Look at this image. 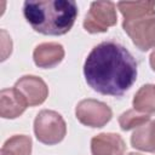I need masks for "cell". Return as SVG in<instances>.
<instances>
[{
  "instance_id": "obj_1",
  "label": "cell",
  "mask_w": 155,
  "mask_h": 155,
  "mask_svg": "<svg viewBox=\"0 0 155 155\" xmlns=\"http://www.w3.org/2000/svg\"><path fill=\"white\" fill-rule=\"evenodd\" d=\"M84 75L96 92L121 97L137 79V62L126 47L108 40L91 50L84 63Z\"/></svg>"
},
{
  "instance_id": "obj_2",
  "label": "cell",
  "mask_w": 155,
  "mask_h": 155,
  "mask_svg": "<svg viewBox=\"0 0 155 155\" xmlns=\"http://www.w3.org/2000/svg\"><path fill=\"white\" fill-rule=\"evenodd\" d=\"M23 15L30 27L44 35H64L74 25L78 5L73 0L24 1Z\"/></svg>"
},
{
  "instance_id": "obj_3",
  "label": "cell",
  "mask_w": 155,
  "mask_h": 155,
  "mask_svg": "<svg viewBox=\"0 0 155 155\" xmlns=\"http://www.w3.org/2000/svg\"><path fill=\"white\" fill-rule=\"evenodd\" d=\"M34 133L39 142L46 145H54L65 137L67 125L61 114L45 109L34 120Z\"/></svg>"
},
{
  "instance_id": "obj_4",
  "label": "cell",
  "mask_w": 155,
  "mask_h": 155,
  "mask_svg": "<svg viewBox=\"0 0 155 155\" xmlns=\"http://www.w3.org/2000/svg\"><path fill=\"white\" fill-rule=\"evenodd\" d=\"M116 6L111 1H96L90 6L84 19V28L91 34L104 33L109 27L116 24Z\"/></svg>"
},
{
  "instance_id": "obj_5",
  "label": "cell",
  "mask_w": 155,
  "mask_h": 155,
  "mask_svg": "<svg viewBox=\"0 0 155 155\" xmlns=\"http://www.w3.org/2000/svg\"><path fill=\"white\" fill-rule=\"evenodd\" d=\"M76 119L88 127H103L113 116L111 109L103 102L96 99H82L75 109Z\"/></svg>"
},
{
  "instance_id": "obj_6",
  "label": "cell",
  "mask_w": 155,
  "mask_h": 155,
  "mask_svg": "<svg viewBox=\"0 0 155 155\" xmlns=\"http://www.w3.org/2000/svg\"><path fill=\"white\" fill-rule=\"evenodd\" d=\"M124 30L140 51L155 48V16L122 23Z\"/></svg>"
},
{
  "instance_id": "obj_7",
  "label": "cell",
  "mask_w": 155,
  "mask_h": 155,
  "mask_svg": "<svg viewBox=\"0 0 155 155\" xmlns=\"http://www.w3.org/2000/svg\"><path fill=\"white\" fill-rule=\"evenodd\" d=\"M25 98L29 107L42 104L48 96V87L41 78L34 75H24L13 86Z\"/></svg>"
},
{
  "instance_id": "obj_8",
  "label": "cell",
  "mask_w": 155,
  "mask_h": 155,
  "mask_svg": "<svg viewBox=\"0 0 155 155\" xmlns=\"http://www.w3.org/2000/svg\"><path fill=\"white\" fill-rule=\"evenodd\" d=\"M28 103L23 94L15 87L0 92V115L4 119H16L24 113Z\"/></svg>"
},
{
  "instance_id": "obj_9",
  "label": "cell",
  "mask_w": 155,
  "mask_h": 155,
  "mask_svg": "<svg viewBox=\"0 0 155 155\" xmlns=\"http://www.w3.org/2000/svg\"><path fill=\"white\" fill-rule=\"evenodd\" d=\"M126 144L117 133H99L91 139L92 155H124Z\"/></svg>"
},
{
  "instance_id": "obj_10",
  "label": "cell",
  "mask_w": 155,
  "mask_h": 155,
  "mask_svg": "<svg viewBox=\"0 0 155 155\" xmlns=\"http://www.w3.org/2000/svg\"><path fill=\"white\" fill-rule=\"evenodd\" d=\"M64 58V48L57 42H44L35 47L33 53L34 63L39 68H53Z\"/></svg>"
},
{
  "instance_id": "obj_11",
  "label": "cell",
  "mask_w": 155,
  "mask_h": 155,
  "mask_svg": "<svg viewBox=\"0 0 155 155\" xmlns=\"http://www.w3.org/2000/svg\"><path fill=\"white\" fill-rule=\"evenodd\" d=\"M117 8L124 16L125 22L155 16V1H122L117 4Z\"/></svg>"
},
{
  "instance_id": "obj_12",
  "label": "cell",
  "mask_w": 155,
  "mask_h": 155,
  "mask_svg": "<svg viewBox=\"0 0 155 155\" xmlns=\"http://www.w3.org/2000/svg\"><path fill=\"white\" fill-rule=\"evenodd\" d=\"M131 144L133 148L142 151H155V121L149 120L137 127L131 136Z\"/></svg>"
},
{
  "instance_id": "obj_13",
  "label": "cell",
  "mask_w": 155,
  "mask_h": 155,
  "mask_svg": "<svg viewBox=\"0 0 155 155\" xmlns=\"http://www.w3.org/2000/svg\"><path fill=\"white\" fill-rule=\"evenodd\" d=\"M134 110L150 115L155 113V85L142 86L133 97Z\"/></svg>"
},
{
  "instance_id": "obj_14",
  "label": "cell",
  "mask_w": 155,
  "mask_h": 155,
  "mask_svg": "<svg viewBox=\"0 0 155 155\" xmlns=\"http://www.w3.org/2000/svg\"><path fill=\"white\" fill-rule=\"evenodd\" d=\"M31 138L24 134H16L8 138L2 148L1 155H30Z\"/></svg>"
},
{
  "instance_id": "obj_15",
  "label": "cell",
  "mask_w": 155,
  "mask_h": 155,
  "mask_svg": "<svg viewBox=\"0 0 155 155\" xmlns=\"http://www.w3.org/2000/svg\"><path fill=\"white\" fill-rule=\"evenodd\" d=\"M150 120V116L143 113H139L134 109L127 110L125 113H122L119 117V125L121 127V130L124 131H128L132 128H137L139 126H142L143 124L148 122Z\"/></svg>"
},
{
  "instance_id": "obj_16",
  "label": "cell",
  "mask_w": 155,
  "mask_h": 155,
  "mask_svg": "<svg viewBox=\"0 0 155 155\" xmlns=\"http://www.w3.org/2000/svg\"><path fill=\"white\" fill-rule=\"evenodd\" d=\"M149 62H150L151 69L155 71V50L151 52V54H150V57H149Z\"/></svg>"
},
{
  "instance_id": "obj_17",
  "label": "cell",
  "mask_w": 155,
  "mask_h": 155,
  "mask_svg": "<svg viewBox=\"0 0 155 155\" xmlns=\"http://www.w3.org/2000/svg\"><path fill=\"white\" fill-rule=\"evenodd\" d=\"M127 155H142V154H138V153H130V154H127Z\"/></svg>"
}]
</instances>
